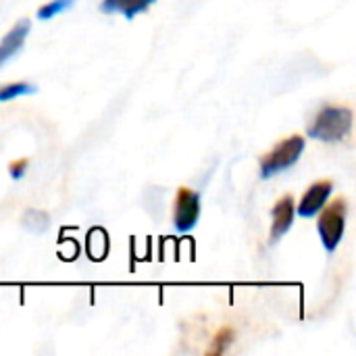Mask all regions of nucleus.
I'll return each instance as SVG.
<instances>
[{
  "mask_svg": "<svg viewBox=\"0 0 356 356\" xmlns=\"http://www.w3.org/2000/svg\"><path fill=\"white\" fill-rule=\"evenodd\" d=\"M332 190H334V184H332L330 179L315 181V184L307 190V194L302 196V200H300V204H298V209H296L298 215H300V217H315V215L325 207V202H327Z\"/></svg>",
  "mask_w": 356,
  "mask_h": 356,
  "instance_id": "nucleus-5",
  "label": "nucleus"
},
{
  "mask_svg": "<svg viewBox=\"0 0 356 356\" xmlns=\"http://www.w3.org/2000/svg\"><path fill=\"white\" fill-rule=\"evenodd\" d=\"M321 217L317 223L321 242L325 246L327 252H334L344 236V227H346V215H348V202L346 198H336L330 207L321 209Z\"/></svg>",
  "mask_w": 356,
  "mask_h": 356,
  "instance_id": "nucleus-2",
  "label": "nucleus"
},
{
  "mask_svg": "<svg viewBox=\"0 0 356 356\" xmlns=\"http://www.w3.org/2000/svg\"><path fill=\"white\" fill-rule=\"evenodd\" d=\"M294 198L290 194L282 196L277 204L273 207V225H271V242H277L282 236H286L294 223Z\"/></svg>",
  "mask_w": 356,
  "mask_h": 356,
  "instance_id": "nucleus-6",
  "label": "nucleus"
},
{
  "mask_svg": "<svg viewBox=\"0 0 356 356\" xmlns=\"http://www.w3.org/2000/svg\"><path fill=\"white\" fill-rule=\"evenodd\" d=\"M234 342V330L232 327H223L219 330V334L215 336L213 340V348H211V355H223Z\"/></svg>",
  "mask_w": 356,
  "mask_h": 356,
  "instance_id": "nucleus-12",
  "label": "nucleus"
},
{
  "mask_svg": "<svg viewBox=\"0 0 356 356\" xmlns=\"http://www.w3.org/2000/svg\"><path fill=\"white\" fill-rule=\"evenodd\" d=\"M198 217H200V194L190 188H179L175 198V213H173L175 229L181 234L190 232L198 223Z\"/></svg>",
  "mask_w": 356,
  "mask_h": 356,
  "instance_id": "nucleus-4",
  "label": "nucleus"
},
{
  "mask_svg": "<svg viewBox=\"0 0 356 356\" xmlns=\"http://www.w3.org/2000/svg\"><path fill=\"white\" fill-rule=\"evenodd\" d=\"M33 92H35V88L31 83H8V86L0 88V102L13 100L23 94H33Z\"/></svg>",
  "mask_w": 356,
  "mask_h": 356,
  "instance_id": "nucleus-10",
  "label": "nucleus"
},
{
  "mask_svg": "<svg viewBox=\"0 0 356 356\" xmlns=\"http://www.w3.org/2000/svg\"><path fill=\"white\" fill-rule=\"evenodd\" d=\"M156 0H102L100 10L102 13H119L125 19H134L136 15L148 10V6Z\"/></svg>",
  "mask_w": 356,
  "mask_h": 356,
  "instance_id": "nucleus-8",
  "label": "nucleus"
},
{
  "mask_svg": "<svg viewBox=\"0 0 356 356\" xmlns=\"http://www.w3.org/2000/svg\"><path fill=\"white\" fill-rule=\"evenodd\" d=\"M73 2H75V0H52V2L40 6L38 17H40V19H52V17H56L58 13H65L67 8H71Z\"/></svg>",
  "mask_w": 356,
  "mask_h": 356,
  "instance_id": "nucleus-11",
  "label": "nucleus"
},
{
  "mask_svg": "<svg viewBox=\"0 0 356 356\" xmlns=\"http://www.w3.org/2000/svg\"><path fill=\"white\" fill-rule=\"evenodd\" d=\"M23 227L31 234H44L50 225V219L44 211H38V209H29L25 215H23Z\"/></svg>",
  "mask_w": 356,
  "mask_h": 356,
  "instance_id": "nucleus-9",
  "label": "nucleus"
},
{
  "mask_svg": "<svg viewBox=\"0 0 356 356\" xmlns=\"http://www.w3.org/2000/svg\"><path fill=\"white\" fill-rule=\"evenodd\" d=\"M25 169H27V161H25V159H19V161L10 163V167H8V171H10V177H13V179H21V177H23V173H25Z\"/></svg>",
  "mask_w": 356,
  "mask_h": 356,
  "instance_id": "nucleus-13",
  "label": "nucleus"
},
{
  "mask_svg": "<svg viewBox=\"0 0 356 356\" xmlns=\"http://www.w3.org/2000/svg\"><path fill=\"white\" fill-rule=\"evenodd\" d=\"M305 150V138L302 136H290L284 142H280L269 154L263 156L261 161V175L265 179L294 167Z\"/></svg>",
  "mask_w": 356,
  "mask_h": 356,
  "instance_id": "nucleus-3",
  "label": "nucleus"
},
{
  "mask_svg": "<svg viewBox=\"0 0 356 356\" xmlns=\"http://www.w3.org/2000/svg\"><path fill=\"white\" fill-rule=\"evenodd\" d=\"M353 129V111L348 106H325L317 113L309 136L323 142H340Z\"/></svg>",
  "mask_w": 356,
  "mask_h": 356,
  "instance_id": "nucleus-1",
  "label": "nucleus"
},
{
  "mask_svg": "<svg viewBox=\"0 0 356 356\" xmlns=\"http://www.w3.org/2000/svg\"><path fill=\"white\" fill-rule=\"evenodd\" d=\"M29 29H31V23H29L27 19H23V21H19V23L0 40V67H2L6 60H10V58L21 50V46H23V42H25Z\"/></svg>",
  "mask_w": 356,
  "mask_h": 356,
  "instance_id": "nucleus-7",
  "label": "nucleus"
}]
</instances>
